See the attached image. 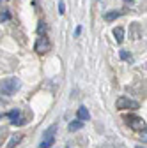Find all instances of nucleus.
Instances as JSON below:
<instances>
[{
    "label": "nucleus",
    "instance_id": "f257e3e1",
    "mask_svg": "<svg viewBox=\"0 0 147 148\" xmlns=\"http://www.w3.org/2000/svg\"><path fill=\"white\" fill-rule=\"evenodd\" d=\"M21 86L20 79H16V78H7V79H2L0 81V94H4V95H12L16 94V90Z\"/></svg>",
    "mask_w": 147,
    "mask_h": 148
},
{
    "label": "nucleus",
    "instance_id": "f03ea898",
    "mask_svg": "<svg viewBox=\"0 0 147 148\" xmlns=\"http://www.w3.org/2000/svg\"><path fill=\"white\" fill-rule=\"evenodd\" d=\"M115 108H117L119 111H124V109H138V108H140V104H138L137 101L130 99V97L121 95V97L115 101Z\"/></svg>",
    "mask_w": 147,
    "mask_h": 148
},
{
    "label": "nucleus",
    "instance_id": "7ed1b4c3",
    "mask_svg": "<svg viewBox=\"0 0 147 148\" xmlns=\"http://www.w3.org/2000/svg\"><path fill=\"white\" fill-rule=\"evenodd\" d=\"M124 120H126V123L130 125L133 131H144V129H145V120L137 116V115H128Z\"/></svg>",
    "mask_w": 147,
    "mask_h": 148
},
{
    "label": "nucleus",
    "instance_id": "20e7f679",
    "mask_svg": "<svg viewBox=\"0 0 147 148\" xmlns=\"http://www.w3.org/2000/svg\"><path fill=\"white\" fill-rule=\"evenodd\" d=\"M34 49L37 51V53H46L48 49H50V41H48V37L46 35H43V34H39V37H37V41H35V44H34Z\"/></svg>",
    "mask_w": 147,
    "mask_h": 148
},
{
    "label": "nucleus",
    "instance_id": "39448f33",
    "mask_svg": "<svg viewBox=\"0 0 147 148\" xmlns=\"http://www.w3.org/2000/svg\"><path fill=\"white\" fill-rule=\"evenodd\" d=\"M21 139H23L21 134H14V136H11V139H9V143H7L6 148H14V146H18V145L21 143Z\"/></svg>",
    "mask_w": 147,
    "mask_h": 148
},
{
    "label": "nucleus",
    "instance_id": "423d86ee",
    "mask_svg": "<svg viewBox=\"0 0 147 148\" xmlns=\"http://www.w3.org/2000/svg\"><path fill=\"white\" fill-rule=\"evenodd\" d=\"M76 116H78V120H82V122H87L89 118H90V115H89V111H87V108H78V111H76Z\"/></svg>",
    "mask_w": 147,
    "mask_h": 148
},
{
    "label": "nucleus",
    "instance_id": "0eeeda50",
    "mask_svg": "<svg viewBox=\"0 0 147 148\" xmlns=\"http://www.w3.org/2000/svg\"><path fill=\"white\" fill-rule=\"evenodd\" d=\"M114 37H115V41L121 44V42L124 41V28H122V27H115V28H114Z\"/></svg>",
    "mask_w": 147,
    "mask_h": 148
},
{
    "label": "nucleus",
    "instance_id": "6e6552de",
    "mask_svg": "<svg viewBox=\"0 0 147 148\" xmlns=\"http://www.w3.org/2000/svg\"><path fill=\"white\" fill-rule=\"evenodd\" d=\"M82 127H83V122H82V120H75V122H71V123H69L67 129H69L71 132H75V131H80Z\"/></svg>",
    "mask_w": 147,
    "mask_h": 148
},
{
    "label": "nucleus",
    "instance_id": "1a4fd4ad",
    "mask_svg": "<svg viewBox=\"0 0 147 148\" xmlns=\"http://www.w3.org/2000/svg\"><path fill=\"white\" fill-rule=\"evenodd\" d=\"M119 16H121V12H119V11H110V12H106V14H105V20H106V21H114V20H117Z\"/></svg>",
    "mask_w": 147,
    "mask_h": 148
},
{
    "label": "nucleus",
    "instance_id": "9d476101",
    "mask_svg": "<svg viewBox=\"0 0 147 148\" xmlns=\"http://www.w3.org/2000/svg\"><path fill=\"white\" fill-rule=\"evenodd\" d=\"M53 143H55V138H44L37 148H50V146H53Z\"/></svg>",
    "mask_w": 147,
    "mask_h": 148
},
{
    "label": "nucleus",
    "instance_id": "9b49d317",
    "mask_svg": "<svg viewBox=\"0 0 147 148\" xmlns=\"http://www.w3.org/2000/svg\"><path fill=\"white\" fill-rule=\"evenodd\" d=\"M7 116H9V120H11V123H14L18 118H20V109H11L9 113H7Z\"/></svg>",
    "mask_w": 147,
    "mask_h": 148
},
{
    "label": "nucleus",
    "instance_id": "f8f14e48",
    "mask_svg": "<svg viewBox=\"0 0 147 148\" xmlns=\"http://www.w3.org/2000/svg\"><path fill=\"white\" fill-rule=\"evenodd\" d=\"M55 132H57V125H51V127H48L44 131V138H53Z\"/></svg>",
    "mask_w": 147,
    "mask_h": 148
},
{
    "label": "nucleus",
    "instance_id": "ddd939ff",
    "mask_svg": "<svg viewBox=\"0 0 147 148\" xmlns=\"http://www.w3.org/2000/svg\"><path fill=\"white\" fill-rule=\"evenodd\" d=\"M119 57H121L122 60H131V57H130V53H128L126 49H121V51H119Z\"/></svg>",
    "mask_w": 147,
    "mask_h": 148
},
{
    "label": "nucleus",
    "instance_id": "4468645a",
    "mask_svg": "<svg viewBox=\"0 0 147 148\" xmlns=\"http://www.w3.org/2000/svg\"><path fill=\"white\" fill-rule=\"evenodd\" d=\"M11 18V14H9V11H4V12H0V21H7Z\"/></svg>",
    "mask_w": 147,
    "mask_h": 148
},
{
    "label": "nucleus",
    "instance_id": "2eb2a0df",
    "mask_svg": "<svg viewBox=\"0 0 147 148\" xmlns=\"http://www.w3.org/2000/svg\"><path fill=\"white\" fill-rule=\"evenodd\" d=\"M44 30H46V23L41 20V21H39V25H37V32H39V34H43Z\"/></svg>",
    "mask_w": 147,
    "mask_h": 148
},
{
    "label": "nucleus",
    "instance_id": "dca6fc26",
    "mask_svg": "<svg viewBox=\"0 0 147 148\" xmlns=\"http://www.w3.org/2000/svg\"><path fill=\"white\" fill-rule=\"evenodd\" d=\"M64 11H66V9H64V0H59V12L64 14Z\"/></svg>",
    "mask_w": 147,
    "mask_h": 148
},
{
    "label": "nucleus",
    "instance_id": "f3484780",
    "mask_svg": "<svg viewBox=\"0 0 147 148\" xmlns=\"http://www.w3.org/2000/svg\"><path fill=\"white\" fill-rule=\"evenodd\" d=\"M80 34H82V27H76V32H75V35H76V37H78V35H80Z\"/></svg>",
    "mask_w": 147,
    "mask_h": 148
},
{
    "label": "nucleus",
    "instance_id": "a211bd4d",
    "mask_svg": "<svg viewBox=\"0 0 147 148\" xmlns=\"http://www.w3.org/2000/svg\"><path fill=\"white\" fill-rule=\"evenodd\" d=\"M137 148H145V146H137Z\"/></svg>",
    "mask_w": 147,
    "mask_h": 148
},
{
    "label": "nucleus",
    "instance_id": "6ab92c4d",
    "mask_svg": "<svg viewBox=\"0 0 147 148\" xmlns=\"http://www.w3.org/2000/svg\"><path fill=\"white\" fill-rule=\"evenodd\" d=\"M126 2H130V0H126Z\"/></svg>",
    "mask_w": 147,
    "mask_h": 148
},
{
    "label": "nucleus",
    "instance_id": "aec40b11",
    "mask_svg": "<svg viewBox=\"0 0 147 148\" xmlns=\"http://www.w3.org/2000/svg\"><path fill=\"white\" fill-rule=\"evenodd\" d=\"M0 118H2V115H0Z\"/></svg>",
    "mask_w": 147,
    "mask_h": 148
},
{
    "label": "nucleus",
    "instance_id": "412c9836",
    "mask_svg": "<svg viewBox=\"0 0 147 148\" xmlns=\"http://www.w3.org/2000/svg\"><path fill=\"white\" fill-rule=\"evenodd\" d=\"M0 2H2V0H0Z\"/></svg>",
    "mask_w": 147,
    "mask_h": 148
}]
</instances>
